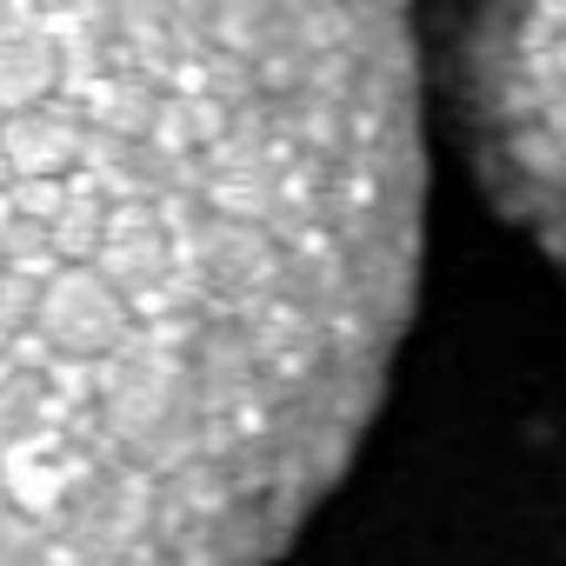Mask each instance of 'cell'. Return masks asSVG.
<instances>
[{"mask_svg": "<svg viewBox=\"0 0 566 566\" xmlns=\"http://www.w3.org/2000/svg\"><path fill=\"white\" fill-rule=\"evenodd\" d=\"M394 8H0V566H273L420 287Z\"/></svg>", "mask_w": 566, "mask_h": 566, "instance_id": "cell-1", "label": "cell"}, {"mask_svg": "<svg viewBox=\"0 0 566 566\" xmlns=\"http://www.w3.org/2000/svg\"><path fill=\"white\" fill-rule=\"evenodd\" d=\"M427 94L447 101L486 200L566 266V8H473L433 21Z\"/></svg>", "mask_w": 566, "mask_h": 566, "instance_id": "cell-2", "label": "cell"}]
</instances>
